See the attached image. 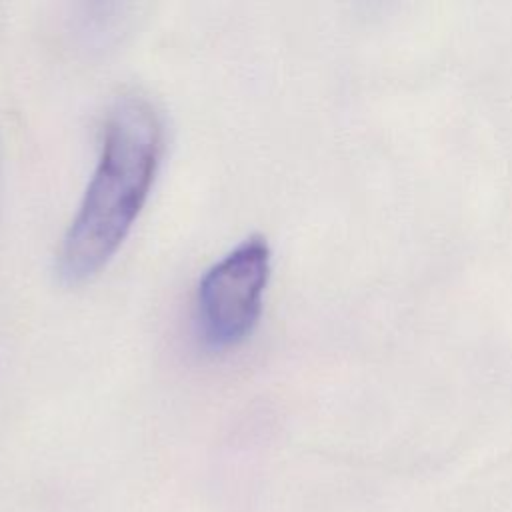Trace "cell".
Here are the masks:
<instances>
[{
  "mask_svg": "<svg viewBox=\"0 0 512 512\" xmlns=\"http://www.w3.org/2000/svg\"><path fill=\"white\" fill-rule=\"evenodd\" d=\"M162 154V124L142 96L120 98L106 120L94 176L70 222L58 274L68 284L92 278L120 248L136 222Z\"/></svg>",
  "mask_w": 512,
  "mask_h": 512,
  "instance_id": "cell-1",
  "label": "cell"
},
{
  "mask_svg": "<svg viewBox=\"0 0 512 512\" xmlns=\"http://www.w3.org/2000/svg\"><path fill=\"white\" fill-rule=\"evenodd\" d=\"M270 276V248L250 236L202 276L196 294V324L212 350L240 344L256 326Z\"/></svg>",
  "mask_w": 512,
  "mask_h": 512,
  "instance_id": "cell-2",
  "label": "cell"
}]
</instances>
